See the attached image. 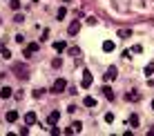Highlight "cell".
<instances>
[{"label":"cell","mask_w":154,"mask_h":136,"mask_svg":"<svg viewBox=\"0 0 154 136\" xmlns=\"http://www.w3.org/2000/svg\"><path fill=\"white\" fill-rule=\"evenodd\" d=\"M11 69H14V74L18 76V78H29V67L27 65H23V62H16V65H11Z\"/></svg>","instance_id":"1"},{"label":"cell","mask_w":154,"mask_h":136,"mask_svg":"<svg viewBox=\"0 0 154 136\" xmlns=\"http://www.w3.org/2000/svg\"><path fill=\"white\" fill-rule=\"evenodd\" d=\"M65 89H67V80L65 78H56L54 85H51V94H63Z\"/></svg>","instance_id":"2"},{"label":"cell","mask_w":154,"mask_h":136,"mask_svg":"<svg viewBox=\"0 0 154 136\" xmlns=\"http://www.w3.org/2000/svg\"><path fill=\"white\" fill-rule=\"evenodd\" d=\"M81 85L85 87V89H87V87L92 85V74H89L87 69H83V78H81Z\"/></svg>","instance_id":"3"},{"label":"cell","mask_w":154,"mask_h":136,"mask_svg":"<svg viewBox=\"0 0 154 136\" xmlns=\"http://www.w3.org/2000/svg\"><path fill=\"white\" fill-rule=\"evenodd\" d=\"M58 118H60V112H56V109H54V112H49V116H47V125H49V127H51V125H56Z\"/></svg>","instance_id":"4"},{"label":"cell","mask_w":154,"mask_h":136,"mask_svg":"<svg viewBox=\"0 0 154 136\" xmlns=\"http://www.w3.org/2000/svg\"><path fill=\"white\" fill-rule=\"evenodd\" d=\"M69 36H76L78 31H81V20H74V23H69Z\"/></svg>","instance_id":"5"},{"label":"cell","mask_w":154,"mask_h":136,"mask_svg":"<svg viewBox=\"0 0 154 136\" xmlns=\"http://www.w3.org/2000/svg\"><path fill=\"white\" fill-rule=\"evenodd\" d=\"M103 94H105V98H107V101H116V94H114V89H112L109 85L103 87Z\"/></svg>","instance_id":"6"},{"label":"cell","mask_w":154,"mask_h":136,"mask_svg":"<svg viewBox=\"0 0 154 136\" xmlns=\"http://www.w3.org/2000/svg\"><path fill=\"white\" fill-rule=\"evenodd\" d=\"M38 51V43H29L27 47H25V56H29V54H36Z\"/></svg>","instance_id":"7"},{"label":"cell","mask_w":154,"mask_h":136,"mask_svg":"<svg viewBox=\"0 0 154 136\" xmlns=\"http://www.w3.org/2000/svg\"><path fill=\"white\" fill-rule=\"evenodd\" d=\"M25 123H27V125H34V123H36V112H27V114H25Z\"/></svg>","instance_id":"8"},{"label":"cell","mask_w":154,"mask_h":136,"mask_svg":"<svg viewBox=\"0 0 154 136\" xmlns=\"http://www.w3.org/2000/svg\"><path fill=\"white\" fill-rule=\"evenodd\" d=\"M114 43H112V40H105V43H103V51H105V54H109V51H114Z\"/></svg>","instance_id":"9"},{"label":"cell","mask_w":154,"mask_h":136,"mask_svg":"<svg viewBox=\"0 0 154 136\" xmlns=\"http://www.w3.org/2000/svg\"><path fill=\"white\" fill-rule=\"evenodd\" d=\"M5 118H7V123H16V121H18V112H14V109H11V112H7V116H5Z\"/></svg>","instance_id":"10"},{"label":"cell","mask_w":154,"mask_h":136,"mask_svg":"<svg viewBox=\"0 0 154 136\" xmlns=\"http://www.w3.org/2000/svg\"><path fill=\"white\" fill-rule=\"evenodd\" d=\"M11 87H2V89H0V98H11Z\"/></svg>","instance_id":"11"},{"label":"cell","mask_w":154,"mask_h":136,"mask_svg":"<svg viewBox=\"0 0 154 136\" xmlns=\"http://www.w3.org/2000/svg\"><path fill=\"white\" fill-rule=\"evenodd\" d=\"M116 78V67H109L107 74H105V80H114Z\"/></svg>","instance_id":"12"},{"label":"cell","mask_w":154,"mask_h":136,"mask_svg":"<svg viewBox=\"0 0 154 136\" xmlns=\"http://www.w3.org/2000/svg\"><path fill=\"white\" fill-rule=\"evenodd\" d=\"M83 105H85V107H94V105H96V101H94V98H92V96H85V101H83Z\"/></svg>","instance_id":"13"},{"label":"cell","mask_w":154,"mask_h":136,"mask_svg":"<svg viewBox=\"0 0 154 136\" xmlns=\"http://www.w3.org/2000/svg\"><path fill=\"white\" fill-rule=\"evenodd\" d=\"M54 49L58 51V54H60V51H65V43H63V40H58V43H54Z\"/></svg>","instance_id":"14"},{"label":"cell","mask_w":154,"mask_h":136,"mask_svg":"<svg viewBox=\"0 0 154 136\" xmlns=\"http://www.w3.org/2000/svg\"><path fill=\"white\" fill-rule=\"evenodd\" d=\"M130 125H132V127H139V116H136V114L130 116Z\"/></svg>","instance_id":"15"},{"label":"cell","mask_w":154,"mask_h":136,"mask_svg":"<svg viewBox=\"0 0 154 136\" xmlns=\"http://www.w3.org/2000/svg\"><path fill=\"white\" fill-rule=\"evenodd\" d=\"M145 74H147V76L154 74V62H147V65H145Z\"/></svg>","instance_id":"16"},{"label":"cell","mask_w":154,"mask_h":136,"mask_svg":"<svg viewBox=\"0 0 154 136\" xmlns=\"http://www.w3.org/2000/svg\"><path fill=\"white\" fill-rule=\"evenodd\" d=\"M125 98H127V101H132V103H134V101H139L141 96H139V94H134V92H130V94H127Z\"/></svg>","instance_id":"17"},{"label":"cell","mask_w":154,"mask_h":136,"mask_svg":"<svg viewBox=\"0 0 154 136\" xmlns=\"http://www.w3.org/2000/svg\"><path fill=\"white\" fill-rule=\"evenodd\" d=\"M65 14H67V9H65V7H60V9H58V14H56V18H58V20H63V18H65Z\"/></svg>","instance_id":"18"},{"label":"cell","mask_w":154,"mask_h":136,"mask_svg":"<svg viewBox=\"0 0 154 136\" xmlns=\"http://www.w3.org/2000/svg\"><path fill=\"white\" fill-rule=\"evenodd\" d=\"M130 34H132L130 29H121V31H119V36H121V38H130Z\"/></svg>","instance_id":"19"},{"label":"cell","mask_w":154,"mask_h":136,"mask_svg":"<svg viewBox=\"0 0 154 136\" xmlns=\"http://www.w3.org/2000/svg\"><path fill=\"white\" fill-rule=\"evenodd\" d=\"M72 129H74V132H83V123H78V121H76V123L72 125Z\"/></svg>","instance_id":"20"},{"label":"cell","mask_w":154,"mask_h":136,"mask_svg":"<svg viewBox=\"0 0 154 136\" xmlns=\"http://www.w3.org/2000/svg\"><path fill=\"white\" fill-rule=\"evenodd\" d=\"M9 7L11 9H20V0H9Z\"/></svg>","instance_id":"21"},{"label":"cell","mask_w":154,"mask_h":136,"mask_svg":"<svg viewBox=\"0 0 154 136\" xmlns=\"http://www.w3.org/2000/svg\"><path fill=\"white\" fill-rule=\"evenodd\" d=\"M105 123H114V114H112V112L105 114Z\"/></svg>","instance_id":"22"},{"label":"cell","mask_w":154,"mask_h":136,"mask_svg":"<svg viewBox=\"0 0 154 136\" xmlns=\"http://www.w3.org/2000/svg\"><path fill=\"white\" fill-rule=\"evenodd\" d=\"M23 20H25L23 14H16V16H14V23H23Z\"/></svg>","instance_id":"23"},{"label":"cell","mask_w":154,"mask_h":136,"mask_svg":"<svg viewBox=\"0 0 154 136\" xmlns=\"http://www.w3.org/2000/svg\"><path fill=\"white\" fill-rule=\"evenodd\" d=\"M130 51H132V54H141V51H143V47H141V45H136V47H132Z\"/></svg>","instance_id":"24"},{"label":"cell","mask_w":154,"mask_h":136,"mask_svg":"<svg viewBox=\"0 0 154 136\" xmlns=\"http://www.w3.org/2000/svg\"><path fill=\"white\" fill-rule=\"evenodd\" d=\"M69 54H72V56H81V49H78V47H72Z\"/></svg>","instance_id":"25"},{"label":"cell","mask_w":154,"mask_h":136,"mask_svg":"<svg viewBox=\"0 0 154 136\" xmlns=\"http://www.w3.org/2000/svg\"><path fill=\"white\" fill-rule=\"evenodd\" d=\"M49 132L54 134V136H58V134H63V132H60V129H58V127H54V125H51V127H49Z\"/></svg>","instance_id":"26"},{"label":"cell","mask_w":154,"mask_h":136,"mask_svg":"<svg viewBox=\"0 0 154 136\" xmlns=\"http://www.w3.org/2000/svg\"><path fill=\"white\" fill-rule=\"evenodd\" d=\"M51 65H54V67H60V65H63V58H54V60H51Z\"/></svg>","instance_id":"27"},{"label":"cell","mask_w":154,"mask_h":136,"mask_svg":"<svg viewBox=\"0 0 154 136\" xmlns=\"http://www.w3.org/2000/svg\"><path fill=\"white\" fill-rule=\"evenodd\" d=\"M0 54H2V58H11V51H9V49H2Z\"/></svg>","instance_id":"28"},{"label":"cell","mask_w":154,"mask_h":136,"mask_svg":"<svg viewBox=\"0 0 154 136\" xmlns=\"http://www.w3.org/2000/svg\"><path fill=\"white\" fill-rule=\"evenodd\" d=\"M2 49H5V45H2V43H0V51H2Z\"/></svg>","instance_id":"29"},{"label":"cell","mask_w":154,"mask_h":136,"mask_svg":"<svg viewBox=\"0 0 154 136\" xmlns=\"http://www.w3.org/2000/svg\"><path fill=\"white\" fill-rule=\"evenodd\" d=\"M152 109H154V101H152Z\"/></svg>","instance_id":"30"},{"label":"cell","mask_w":154,"mask_h":136,"mask_svg":"<svg viewBox=\"0 0 154 136\" xmlns=\"http://www.w3.org/2000/svg\"><path fill=\"white\" fill-rule=\"evenodd\" d=\"M63 2H69V0H63Z\"/></svg>","instance_id":"31"}]
</instances>
